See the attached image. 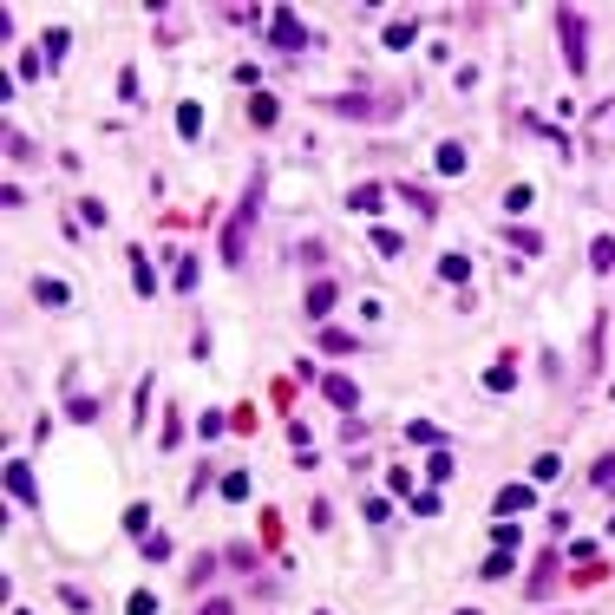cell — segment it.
Wrapping results in <instances>:
<instances>
[{
    "mask_svg": "<svg viewBox=\"0 0 615 615\" xmlns=\"http://www.w3.org/2000/svg\"><path fill=\"white\" fill-rule=\"evenodd\" d=\"M256 210H262V177L242 190V210L222 222V262H242V256H249V230H256Z\"/></svg>",
    "mask_w": 615,
    "mask_h": 615,
    "instance_id": "cell-1",
    "label": "cell"
},
{
    "mask_svg": "<svg viewBox=\"0 0 615 615\" xmlns=\"http://www.w3.org/2000/svg\"><path fill=\"white\" fill-rule=\"evenodd\" d=\"M550 20H556V40H563V60H570V72H590V20H582L576 7H556Z\"/></svg>",
    "mask_w": 615,
    "mask_h": 615,
    "instance_id": "cell-2",
    "label": "cell"
},
{
    "mask_svg": "<svg viewBox=\"0 0 615 615\" xmlns=\"http://www.w3.org/2000/svg\"><path fill=\"white\" fill-rule=\"evenodd\" d=\"M269 40L282 46V52H301V46H308V26H301V14H289V7H282V14H275V26H269Z\"/></svg>",
    "mask_w": 615,
    "mask_h": 615,
    "instance_id": "cell-3",
    "label": "cell"
},
{
    "mask_svg": "<svg viewBox=\"0 0 615 615\" xmlns=\"http://www.w3.org/2000/svg\"><path fill=\"white\" fill-rule=\"evenodd\" d=\"M321 393H327L334 412H354V406H360V386H354L347 374H327V380H321Z\"/></svg>",
    "mask_w": 615,
    "mask_h": 615,
    "instance_id": "cell-4",
    "label": "cell"
},
{
    "mask_svg": "<svg viewBox=\"0 0 615 615\" xmlns=\"http://www.w3.org/2000/svg\"><path fill=\"white\" fill-rule=\"evenodd\" d=\"M7 497H14V505H40V485H33V471H26L20 459L7 465Z\"/></svg>",
    "mask_w": 615,
    "mask_h": 615,
    "instance_id": "cell-5",
    "label": "cell"
},
{
    "mask_svg": "<svg viewBox=\"0 0 615 615\" xmlns=\"http://www.w3.org/2000/svg\"><path fill=\"white\" fill-rule=\"evenodd\" d=\"M530 505H537V491H530V485H505V491H497V517H517Z\"/></svg>",
    "mask_w": 615,
    "mask_h": 615,
    "instance_id": "cell-6",
    "label": "cell"
},
{
    "mask_svg": "<svg viewBox=\"0 0 615 615\" xmlns=\"http://www.w3.org/2000/svg\"><path fill=\"white\" fill-rule=\"evenodd\" d=\"M315 347H321V354H354V347H367V341H360V334H347V327H321Z\"/></svg>",
    "mask_w": 615,
    "mask_h": 615,
    "instance_id": "cell-7",
    "label": "cell"
},
{
    "mask_svg": "<svg viewBox=\"0 0 615 615\" xmlns=\"http://www.w3.org/2000/svg\"><path fill=\"white\" fill-rule=\"evenodd\" d=\"M550 582H556V556L544 550V556H537V570H530V590H524V596H530V602H544V596H550Z\"/></svg>",
    "mask_w": 615,
    "mask_h": 615,
    "instance_id": "cell-8",
    "label": "cell"
},
{
    "mask_svg": "<svg viewBox=\"0 0 615 615\" xmlns=\"http://www.w3.org/2000/svg\"><path fill=\"white\" fill-rule=\"evenodd\" d=\"M334 301H341V289H334V282H308V315H334Z\"/></svg>",
    "mask_w": 615,
    "mask_h": 615,
    "instance_id": "cell-9",
    "label": "cell"
},
{
    "mask_svg": "<svg viewBox=\"0 0 615 615\" xmlns=\"http://www.w3.org/2000/svg\"><path fill=\"white\" fill-rule=\"evenodd\" d=\"M33 301H40V308H66V282H60V275H40V282H33Z\"/></svg>",
    "mask_w": 615,
    "mask_h": 615,
    "instance_id": "cell-10",
    "label": "cell"
},
{
    "mask_svg": "<svg viewBox=\"0 0 615 615\" xmlns=\"http://www.w3.org/2000/svg\"><path fill=\"white\" fill-rule=\"evenodd\" d=\"M367 236H374V249H380V256H400V249H406V236H400V230H386V222H374Z\"/></svg>",
    "mask_w": 615,
    "mask_h": 615,
    "instance_id": "cell-11",
    "label": "cell"
},
{
    "mask_svg": "<svg viewBox=\"0 0 615 615\" xmlns=\"http://www.w3.org/2000/svg\"><path fill=\"white\" fill-rule=\"evenodd\" d=\"M131 289H137V295H157V289H151V262H145V249H131Z\"/></svg>",
    "mask_w": 615,
    "mask_h": 615,
    "instance_id": "cell-12",
    "label": "cell"
},
{
    "mask_svg": "<svg viewBox=\"0 0 615 615\" xmlns=\"http://www.w3.org/2000/svg\"><path fill=\"white\" fill-rule=\"evenodd\" d=\"M439 171L459 177V171H465V145H452V137H445V145H439Z\"/></svg>",
    "mask_w": 615,
    "mask_h": 615,
    "instance_id": "cell-13",
    "label": "cell"
},
{
    "mask_svg": "<svg viewBox=\"0 0 615 615\" xmlns=\"http://www.w3.org/2000/svg\"><path fill=\"white\" fill-rule=\"evenodd\" d=\"M249 118H256V125H275V118H282V105H275L269 92H256V99H249Z\"/></svg>",
    "mask_w": 615,
    "mask_h": 615,
    "instance_id": "cell-14",
    "label": "cell"
},
{
    "mask_svg": "<svg viewBox=\"0 0 615 615\" xmlns=\"http://www.w3.org/2000/svg\"><path fill=\"white\" fill-rule=\"evenodd\" d=\"M334 111H341V118H367V111H374V99H360V92H347V99H327Z\"/></svg>",
    "mask_w": 615,
    "mask_h": 615,
    "instance_id": "cell-15",
    "label": "cell"
},
{
    "mask_svg": "<svg viewBox=\"0 0 615 615\" xmlns=\"http://www.w3.org/2000/svg\"><path fill=\"white\" fill-rule=\"evenodd\" d=\"M505 236H511V249H524V256H537V249H544V236H537V230H524V222H511Z\"/></svg>",
    "mask_w": 615,
    "mask_h": 615,
    "instance_id": "cell-16",
    "label": "cell"
},
{
    "mask_svg": "<svg viewBox=\"0 0 615 615\" xmlns=\"http://www.w3.org/2000/svg\"><path fill=\"white\" fill-rule=\"evenodd\" d=\"M406 439H412V445H439V452H445V432H439V426H426V419H412Z\"/></svg>",
    "mask_w": 615,
    "mask_h": 615,
    "instance_id": "cell-17",
    "label": "cell"
},
{
    "mask_svg": "<svg viewBox=\"0 0 615 615\" xmlns=\"http://www.w3.org/2000/svg\"><path fill=\"white\" fill-rule=\"evenodd\" d=\"M465 275H471L465 256H439V282H465Z\"/></svg>",
    "mask_w": 615,
    "mask_h": 615,
    "instance_id": "cell-18",
    "label": "cell"
},
{
    "mask_svg": "<svg viewBox=\"0 0 615 615\" xmlns=\"http://www.w3.org/2000/svg\"><path fill=\"white\" fill-rule=\"evenodd\" d=\"M125 615H157V596H151V590H131V596H125Z\"/></svg>",
    "mask_w": 615,
    "mask_h": 615,
    "instance_id": "cell-19",
    "label": "cell"
},
{
    "mask_svg": "<svg viewBox=\"0 0 615 615\" xmlns=\"http://www.w3.org/2000/svg\"><path fill=\"white\" fill-rule=\"evenodd\" d=\"M511 380H517V374H511V360H497V367L485 374V386H491V393H511Z\"/></svg>",
    "mask_w": 615,
    "mask_h": 615,
    "instance_id": "cell-20",
    "label": "cell"
},
{
    "mask_svg": "<svg viewBox=\"0 0 615 615\" xmlns=\"http://www.w3.org/2000/svg\"><path fill=\"white\" fill-rule=\"evenodd\" d=\"M197 125H203V105H177V131L197 137Z\"/></svg>",
    "mask_w": 615,
    "mask_h": 615,
    "instance_id": "cell-21",
    "label": "cell"
},
{
    "mask_svg": "<svg viewBox=\"0 0 615 615\" xmlns=\"http://www.w3.org/2000/svg\"><path fill=\"white\" fill-rule=\"evenodd\" d=\"M380 197H386V190H380V184H360V190H354V197H347V203H354V210H380Z\"/></svg>",
    "mask_w": 615,
    "mask_h": 615,
    "instance_id": "cell-22",
    "label": "cell"
},
{
    "mask_svg": "<svg viewBox=\"0 0 615 615\" xmlns=\"http://www.w3.org/2000/svg\"><path fill=\"white\" fill-rule=\"evenodd\" d=\"M171 282H177V289H197V256H177V269H171Z\"/></svg>",
    "mask_w": 615,
    "mask_h": 615,
    "instance_id": "cell-23",
    "label": "cell"
},
{
    "mask_svg": "<svg viewBox=\"0 0 615 615\" xmlns=\"http://www.w3.org/2000/svg\"><path fill=\"white\" fill-rule=\"evenodd\" d=\"M412 40H419L412 20H393V26H386V46H412Z\"/></svg>",
    "mask_w": 615,
    "mask_h": 615,
    "instance_id": "cell-24",
    "label": "cell"
},
{
    "mask_svg": "<svg viewBox=\"0 0 615 615\" xmlns=\"http://www.w3.org/2000/svg\"><path fill=\"white\" fill-rule=\"evenodd\" d=\"M485 582H497V576H511V550H497V556H485V570H478Z\"/></svg>",
    "mask_w": 615,
    "mask_h": 615,
    "instance_id": "cell-25",
    "label": "cell"
},
{
    "mask_svg": "<svg viewBox=\"0 0 615 615\" xmlns=\"http://www.w3.org/2000/svg\"><path fill=\"white\" fill-rule=\"evenodd\" d=\"M590 262H596V269H615V242H609V236L590 242Z\"/></svg>",
    "mask_w": 615,
    "mask_h": 615,
    "instance_id": "cell-26",
    "label": "cell"
},
{
    "mask_svg": "<svg viewBox=\"0 0 615 615\" xmlns=\"http://www.w3.org/2000/svg\"><path fill=\"white\" fill-rule=\"evenodd\" d=\"M66 46H72V33H66V26H52V33H46V60H66Z\"/></svg>",
    "mask_w": 615,
    "mask_h": 615,
    "instance_id": "cell-27",
    "label": "cell"
},
{
    "mask_svg": "<svg viewBox=\"0 0 615 615\" xmlns=\"http://www.w3.org/2000/svg\"><path fill=\"white\" fill-rule=\"evenodd\" d=\"M426 478H432V485H445V478H452V452H432V465H426Z\"/></svg>",
    "mask_w": 615,
    "mask_h": 615,
    "instance_id": "cell-28",
    "label": "cell"
},
{
    "mask_svg": "<svg viewBox=\"0 0 615 615\" xmlns=\"http://www.w3.org/2000/svg\"><path fill=\"white\" fill-rule=\"evenodd\" d=\"M412 511H419V517H432V511H439V485H426V491H412Z\"/></svg>",
    "mask_w": 615,
    "mask_h": 615,
    "instance_id": "cell-29",
    "label": "cell"
},
{
    "mask_svg": "<svg viewBox=\"0 0 615 615\" xmlns=\"http://www.w3.org/2000/svg\"><path fill=\"white\" fill-rule=\"evenodd\" d=\"M590 478H596V485H615V452H602V459L590 465Z\"/></svg>",
    "mask_w": 615,
    "mask_h": 615,
    "instance_id": "cell-30",
    "label": "cell"
},
{
    "mask_svg": "<svg viewBox=\"0 0 615 615\" xmlns=\"http://www.w3.org/2000/svg\"><path fill=\"white\" fill-rule=\"evenodd\" d=\"M14 79H40V52H20V60H14Z\"/></svg>",
    "mask_w": 615,
    "mask_h": 615,
    "instance_id": "cell-31",
    "label": "cell"
},
{
    "mask_svg": "<svg viewBox=\"0 0 615 615\" xmlns=\"http://www.w3.org/2000/svg\"><path fill=\"white\" fill-rule=\"evenodd\" d=\"M222 497H230V505H236V497H249V478H242V471H230V478H222Z\"/></svg>",
    "mask_w": 615,
    "mask_h": 615,
    "instance_id": "cell-32",
    "label": "cell"
},
{
    "mask_svg": "<svg viewBox=\"0 0 615 615\" xmlns=\"http://www.w3.org/2000/svg\"><path fill=\"white\" fill-rule=\"evenodd\" d=\"M60 602H66L72 615H86V609H92V602H86V590H72V582H66V590H60Z\"/></svg>",
    "mask_w": 615,
    "mask_h": 615,
    "instance_id": "cell-33",
    "label": "cell"
},
{
    "mask_svg": "<svg viewBox=\"0 0 615 615\" xmlns=\"http://www.w3.org/2000/svg\"><path fill=\"white\" fill-rule=\"evenodd\" d=\"M197 615H236V602H203Z\"/></svg>",
    "mask_w": 615,
    "mask_h": 615,
    "instance_id": "cell-34",
    "label": "cell"
},
{
    "mask_svg": "<svg viewBox=\"0 0 615 615\" xmlns=\"http://www.w3.org/2000/svg\"><path fill=\"white\" fill-rule=\"evenodd\" d=\"M459 615H478V609H459Z\"/></svg>",
    "mask_w": 615,
    "mask_h": 615,
    "instance_id": "cell-35",
    "label": "cell"
}]
</instances>
